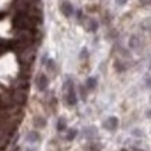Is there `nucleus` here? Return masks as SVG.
I'll return each instance as SVG.
<instances>
[{"label": "nucleus", "mask_w": 151, "mask_h": 151, "mask_svg": "<svg viewBox=\"0 0 151 151\" xmlns=\"http://www.w3.org/2000/svg\"><path fill=\"white\" fill-rule=\"evenodd\" d=\"M97 28H98V22L95 21V20H88V29L90 31H97Z\"/></svg>", "instance_id": "9d476101"}, {"label": "nucleus", "mask_w": 151, "mask_h": 151, "mask_svg": "<svg viewBox=\"0 0 151 151\" xmlns=\"http://www.w3.org/2000/svg\"><path fill=\"white\" fill-rule=\"evenodd\" d=\"M13 45H14V43H13ZM13 45H11V43H6V41H0V55H3L7 49L13 48Z\"/></svg>", "instance_id": "6e6552de"}, {"label": "nucleus", "mask_w": 151, "mask_h": 151, "mask_svg": "<svg viewBox=\"0 0 151 151\" xmlns=\"http://www.w3.org/2000/svg\"><path fill=\"white\" fill-rule=\"evenodd\" d=\"M41 20H38L35 17L29 16V14H25V13H18L14 20H13V25L17 31H21V29H29L32 31L34 28L37 27V24H39Z\"/></svg>", "instance_id": "f257e3e1"}, {"label": "nucleus", "mask_w": 151, "mask_h": 151, "mask_svg": "<svg viewBox=\"0 0 151 151\" xmlns=\"http://www.w3.org/2000/svg\"><path fill=\"white\" fill-rule=\"evenodd\" d=\"M86 86L90 88V90H94L95 87H97V78H94V77H88L86 81Z\"/></svg>", "instance_id": "0eeeda50"}, {"label": "nucleus", "mask_w": 151, "mask_h": 151, "mask_svg": "<svg viewBox=\"0 0 151 151\" xmlns=\"http://www.w3.org/2000/svg\"><path fill=\"white\" fill-rule=\"evenodd\" d=\"M62 11H63V14L67 17H70L73 14V6L69 3V1H63L62 3Z\"/></svg>", "instance_id": "423d86ee"}, {"label": "nucleus", "mask_w": 151, "mask_h": 151, "mask_svg": "<svg viewBox=\"0 0 151 151\" xmlns=\"http://www.w3.org/2000/svg\"><path fill=\"white\" fill-rule=\"evenodd\" d=\"M76 134H77V132H76L74 129L69 130V133H67V140H73V139L76 137Z\"/></svg>", "instance_id": "2eb2a0df"}, {"label": "nucleus", "mask_w": 151, "mask_h": 151, "mask_svg": "<svg viewBox=\"0 0 151 151\" xmlns=\"http://www.w3.org/2000/svg\"><path fill=\"white\" fill-rule=\"evenodd\" d=\"M35 56H37V49L32 45L20 49V52H18V62H20L22 69H28L29 70L34 63V60H35Z\"/></svg>", "instance_id": "f03ea898"}, {"label": "nucleus", "mask_w": 151, "mask_h": 151, "mask_svg": "<svg viewBox=\"0 0 151 151\" xmlns=\"http://www.w3.org/2000/svg\"><path fill=\"white\" fill-rule=\"evenodd\" d=\"M126 1H127V0H116V3H118L119 6H123Z\"/></svg>", "instance_id": "a211bd4d"}, {"label": "nucleus", "mask_w": 151, "mask_h": 151, "mask_svg": "<svg viewBox=\"0 0 151 151\" xmlns=\"http://www.w3.org/2000/svg\"><path fill=\"white\" fill-rule=\"evenodd\" d=\"M146 83H147V87H150V88H151V77H150V78H147Z\"/></svg>", "instance_id": "6ab92c4d"}, {"label": "nucleus", "mask_w": 151, "mask_h": 151, "mask_svg": "<svg viewBox=\"0 0 151 151\" xmlns=\"http://www.w3.org/2000/svg\"><path fill=\"white\" fill-rule=\"evenodd\" d=\"M49 81H48V77L45 74H39L37 77V87L39 91H45L46 90V87H48Z\"/></svg>", "instance_id": "20e7f679"}, {"label": "nucleus", "mask_w": 151, "mask_h": 151, "mask_svg": "<svg viewBox=\"0 0 151 151\" xmlns=\"http://www.w3.org/2000/svg\"><path fill=\"white\" fill-rule=\"evenodd\" d=\"M11 101L17 105H22V104L27 101V90H20V88H16L13 95H11Z\"/></svg>", "instance_id": "7ed1b4c3"}, {"label": "nucleus", "mask_w": 151, "mask_h": 151, "mask_svg": "<svg viewBox=\"0 0 151 151\" xmlns=\"http://www.w3.org/2000/svg\"><path fill=\"white\" fill-rule=\"evenodd\" d=\"M35 124H37L38 127H43V126H45V119L37 118V119H35Z\"/></svg>", "instance_id": "4468645a"}, {"label": "nucleus", "mask_w": 151, "mask_h": 151, "mask_svg": "<svg viewBox=\"0 0 151 151\" xmlns=\"http://www.w3.org/2000/svg\"><path fill=\"white\" fill-rule=\"evenodd\" d=\"M86 56H88V52H87V49H83V52H81V58L84 59Z\"/></svg>", "instance_id": "f3484780"}, {"label": "nucleus", "mask_w": 151, "mask_h": 151, "mask_svg": "<svg viewBox=\"0 0 151 151\" xmlns=\"http://www.w3.org/2000/svg\"><path fill=\"white\" fill-rule=\"evenodd\" d=\"M141 3L143 4H148V3H151V0H141Z\"/></svg>", "instance_id": "aec40b11"}, {"label": "nucleus", "mask_w": 151, "mask_h": 151, "mask_svg": "<svg viewBox=\"0 0 151 151\" xmlns=\"http://www.w3.org/2000/svg\"><path fill=\"white\" fill-rule=\"evenodd\" d=\"M38 139H39V136L37 132H29L27 134V141H29V143H35V141H38Z\"/></svg>", "instance_id": "1a4fd4ad"}, {"label": "nucleus", "mask_w": 151, "mask_h": 151, "mask_svg": "<svg viewBox=\"0 0 151 151\" xmlns=\"http://www.w3.org/2000/svg\"><path fill=\"white\" fill-rule=\"evenodd\" d=\"M104 126H105V129H108V130H116V127H118V119L113 118V116L106 119Z\"/></svg>", "instance_id": "39448f33"}, {"label": "nucleus", "mask_w": 151, "mask_h": 151, "mask_svg": "<svg viewBox=\"0 0 151 151\" xmlns=\"http://www.w3.org/2000/svg\"><path fill=\"white\" fill-rule=\"evenodd\" d=\"M65 129H66V120L62 118V119H59V122H58V130H59V132H63Z\"/></svg>", "instance_id": "f8f14e48"}, {"label": "nucleus", "mask_w": 151, "mask_h": 151, "mask_svg": "<svg viewBox=\"0 0 151 151\" xmlns=\"http://www.w3.org/2000/svg\"><path fill=\"white\" fill-rule=\"evenodd\" d=\"M130 46L134 49L139 46V39H137V37H132L130 38Z\"/></svg>", "instance_id": "ddd939ff"}, {"label": "nucleus", "mask_w": 151, "mask_h": 151, "mask_svg": "<svg viewBox=\"0 0 151 151\" xmlns=\"http://www.w3.org/2000/svg\"><path fill=\"white\" fill-rule=\"evenodd\" d=\"M53 67H55V62H53V60H49V62H48V69H49V70H52Z\"/></svg>", "instance_id": "dca6fc26"}, {"label": "nucleus", "mask_w": 151, "mask_h": 151, "mask_svg": "<svg viewBox=\"0 0 151 151\" xmlns=\"http://www.w3.org/2000/svg\"><path fill=\"white\" fill-rule=\"evenodd\" d=\"M3 16H4V14H3V13H0V18H1V17H3Z\"/></svg>", "instance_id": "412c9836"}, {"label": "nucleus", "mask_w": 151, "mask_h": 151, "mask_svg": "<svg viewBox=\"0 0 151 151\" xmlns=\"http://www.w3.org/2000/svg\"><path fill=\"white\" fill-rule=\"evenodd\" d=\"M84 134H86V137H94L97 133H95V129H94V127H88V129L84 130Z\"/></svg>", "instance_id": "9b49d317"}]
</instances>
